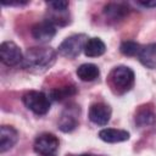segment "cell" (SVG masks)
<instances>
[{
  "instance_id": "cell-1",
  "label": "cell",
  "mask_w": 156,
  "mask_h": 156,
  "mask_svg": "<svg viewBox=\"0 0 156 156\" xmlns=\"http://www.w3.org/2000/svg\"><path fill=\"white\" fill-rule=\"evenodd\" d=\"M56 51L48 46H34L26 51L22 66L29 71L43 72L50 68L56 61Z\"/></svg>"
},
{
  "instance_id": "cell-2",
  "label": "cell",
  "mask_w": 156,
  "mask_h": 156,
  "mask_svg": "<svg viewBox=\"0 0 156 156\" xmlns=\"http://www.w3.org/2000/svg\"><path fill=\"white\" fill-rule=\"evenodd\" d=\"M107 82H108L110 87L112 88V90L115 93L123 94L133 87V84H134V72H133L132 68H129L127 66L115 67L110 72Z\"/></svg>"
},
{
  "instance_id": "cell-3",
  "label": "cell",
  "mask_w": 156,
  "mask_h": 156,
  "mask_svg": "<svg viewBox=\"0 0 156 156\" xmlns=\"http://www.w3.org/2000/svg\"><path fill=\"white\" fill-rule=\"evenodd\" d=\"M22 101L28 110H30L33 113L38 116H43L48 113L50 110V100L41 91H37V90L27 91L22 96Z\"/></svg>"
},
{
  "instance_id": "cell-4",
  "label": "cell",
  "mask_w": 156,
  "mask_h": 156,
  "mask_svg": "<svg viewBox=\"0 0 156 156\" xmlns=\"http://www.w3.org/2000/svg\"><path fill=\"white\" fill-rule=\"evenodd\" d=\"M87 35L85 34H73L68 38H66L58 46V54L67 58H74L77 57L82 50H84V45L87 43Z\"/></svg>"
},
{
  "instance_id": "cell-5",
  "label": "cell",
  "mask_w": 156,
  "mask_h": 156,
  "mask_svg": "<svg viewBox=\"0 0 156 156\" xmlns=\"http://www.w3.org/2000/svg\"><path fill=\"white\" fill-rule=\"evenodd\" d=\"M58 144L57 136L51 133H43L34 141V151L40 156H55Z\"/></svg>"
},
{
  "instance_id": "cell-6",
  "label": "cell",
  "mask_w": 156,
  "mask_h": 156,
  "mask_svg": "<svg viewBox=\"0 0 156 156\" xmlns=\"http://www.w3.org/2000/svg\"><path fill=\"white\" fill-rule=\"evenodd\" d=\"M0 58L1 62L9 67H13L23 62L22 51L13 41H4L0 45Z\"/></svg>"
},
{
  "instance_id": "cell-7",
  "label": "cell",
  "mask_w": 156,
  "mask_h": 156,
  "mask_svg": "<svg viewBox=\"0 0 156 156\" xmlns=\"http://www.w3.org/2000/svg\"><path fill=\"white\" fill-rule=\"evenodd\" d=\"M111 107L104 102H95L89 107V119L98 124L105 126L111 118Z\"/></svg>"
},
{
  "instance_id": "cell-8",
  "label": "cell",
  "mask_w": 156,
  "mask_h": 156,
  "mask_svg": "<svg viewBox=\"0 0 156 156\" xmlns=\"http://www.w3.org/2000/svg\"><path fill=\"white\" fill-rule=\"evenodd\" d=\"M32 37L40 41V43H46V41H50L55 34H56V28L52 23L48 22L46 20L45 21H41V22H38L35 23L33 27H32Z\"/></svg>"
},
{
  "instance_id": "cell-9",
  "label": "cell",
  "mask_w": 156,
  "mask_h": 156,
  "mask_svg": "<svg viewBox=\"0 0 156 156\" xmlns=\"http://www.w3.org/2000/svg\"><path fill=\"white\" fill-rule=\"evenodd\" d=\"M18 140V132L11 126H2L0 128V152L10 150Z\"/></svg>"
},
{
  "instance_id": "cell-10",
  "label": "cell",
  "mask_w": 156,
  "mask_h": 156,
  "mask_svg": "<svg viewBox=\"0 0 156 156\" xmlns=\"http://www.w3.org/2000/svg\"><path fill=\"white\" fill-rule=\"evenodd\" d=\"M138 58L140 63L146 68L150 69L156 68V44L152 43V44L143 45L138 54Z\"/></svg>"
},
{
  "instance_id": "cell-11",
  "label": "cell",
  "mask_w": 156,
  "mask_h": 156,
  "mask_svg": "<svg viewBox=\"0 0 156 156\" xmlns=\"http://www.w3.org/2000/svg\"><path fill=\"white\" fill-rule=\"evenodd\" d=\"M129 6L124 2H108L104 6V13L111 20H122L129 13Z\"/></svg>"
},
{
  "instance_id": "cell-12",
  "label": "cell",
  "mask_w": 156,
  "mask_h": 156,
  "mask_svg": "<svg viewBox=\"0 0 156 156\" xmlns=\"http://www.w3.org/2000/svg\"><path fill=\"white\" fill-rule=\"evenodd\" d=\"M99 138L105 143H121L129 139V133L123 129L105 128L99 132Z\"/></svg>"
},
{
  "instance_id": "cell-13",
  "label": "cell",
  "mask_w": 156,
  "mask_h": 156,
  "mask_svg": "<svg viewBox=\"0 0 156 156\" xmlns=\"http://www.w3.org/2000/svg\"><path fill=\"white\" fill-rule=\"evenodd\" d=\"M77 126H78L77 111H73V108L65 110L58 121V129L63 133H69L74 130Z\"/></svg>"
},
{
  "instance_id": "cell-14",
  "label": "cell",
  "mask_w": 156,
  "mask_h": 156,
  "mask_svg": "<svg viewBox=\"0 0 156 156\" xmlns=\"http://www.w3.org/2000/svg\"><path fill=\"white\" fill-rule=\"evenodd\" d=\"M155 118H156V112L152 105H143L135 112V123L139 127L152 124L155 122Z\"/></svg>"
},
{
  "instance_id": "cell-15",
  "label": "cell",
  "mask_w": 156,
  "mask_h": 156,
  "mask_svg": "<svg viewBox=\"0 0 156 156\" xmlns=\"http://www.w3.org/2000/svg\"><path fill=\"white\" fill-rule=\"evenodd\" d=\"M106 51V45L100 38H90L84 45V54L88 57H98L104 55Z\"/></svg>"
},
{
  "instance_id": "cell-16",
  "label": "cell",
  "mask_w": 156,
  "mask_h": 156,
  "mask_svg": "<svg viewBox=\"0 0 156 156\" xmlns=\"http://www.w3.org/2000/svg\"><path fill=\"white\" fill-rule=\"evenodd\" d=\"M76 73L80 80L91 82L99 77L100 71H99V67L94 63H83L77 68Z\"/></svg>"
},
{
  "instance_id": "cell-17",
  "label": "cell",
  "mask_w": 156,
  "mask_h": 156,
  "mask_svg": "<svg viewBox=\"0 0 156 156\" xmlns=\"http://www.w3.org/2000/svg\"><path fill=\"white\" fill-rule=\"evenodd\" d=\"M77 94V88L71 84V85H63L60 88H55L50 91V99L54 101H63L73 95Z\"/></svg>"
},
{
  "instance_id": "cell-18",
  "label": "cell",
  "mask_w": 156,
  "mask_h": 156,
  "mask_svg": "<svg viewBox=\"0 0 156 156\" xmlns=\"http://www.w3.org/2000/svg\"><path fill=\"white\" fill-rule=\"evenodd\" d=\"M46 21L52 23L54 26H66L69 23V17L67 11H55V10H49L48 11V17Z\"/></svg>"
},
{
  "instance_id": "cell-19",
  "label": "cell",
  "mask_w": 156,
  "mask_h": 156,
  "mask_svg": "<svg viewBox=\"0 0 156 156\" xmlns=\"http://www.w3.org/2000/svg\"><path fill=\"white\" fill-rule=\"evenodd\" d=\"M140 48H141L140 44H138L135 41H132V40H126L121 44L119 50L126 56H138V54L140 51Z\"/></svg>"
},
{
  "instance_id": "cell-20",
  "label": "cell",
  "mask_w": 156,
  "mask_h": 156,
  "mask_svg": "<svg viewBox=\"0 0 156 156\" xmlns=\"http://www.w3.org/2000/svg\"><path fill=\"white\" fill-rule=\"evenodd\" d=\"M46 5L55 11H67L68 9V1H63V0H58V1H50L46 2Z\"/></svg>"
},
{
  "instance_id": "cell-21",
  "label": "cell",
  "mask_w": 156,
  "mask_h": 156,
  "mask_svg": "<svg viewBox=\"0 0 156 156\" xmlns=\"http://www.w3.org/2000/svg\"><path fill=\"white\" fill-rule=\"evenodd\" d=\"M2 5H6V6H21V5H26L28 4V1H2L1 2Z\"/></svg>"
},
{
  "instance_id": "cell-22",
  "label": "cell",
  "mask_w": 156,
  "mask_h": 156,
  "mask_svg": "<svg viewBox=\"0 0 156 156\" xmlns=\"http://www.w3.org/2000/svg\"><path fill=\"white\" fill-rule=\"evenodd\" d=\"M138 4L144 6V7H156V0H152V1H138Z\"/></svg>"
},
{
  "instance_id": "cell-23",
  "label": "cell",
  "mask_w": 156,
  "mask_h": 156,
  "mask_svg": "<svg viewBox=\"0 0 156 156\" xmlns=\"http://www.w3.org/2000/svg\"><path fill=\"white\" fill-rule=\"evenodd\" d=\"M82 156H90V155H82Z\"/></svg>"
}]
</instances>
